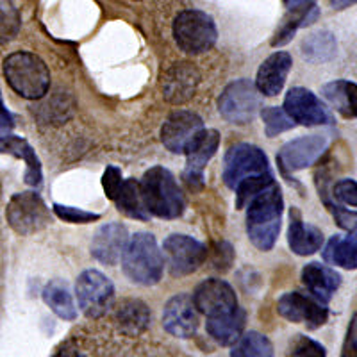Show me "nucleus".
Returning <instances> with one entry per match:
<instances>
[{
    "mask_svg": "<svg viewBox=\"0 0 357 357\" xmlns=\"http://www.w3.org/2000/svg\"><path fill=\"white\" fill-rule=\"evenodd\" d=\"M284 199L279 184L273 181L248 202L247 232L248 240L259 250H272L280 232Z\"/></svg>",
    "mask_w": 357,
    "mask_h": 357,
    "instance_id": "obj_1",
    "label": "nucleus"
},
{
    "mask_svg": "<svg viewBox=\"0 0 357 357\" xmlns=\"http://www.w3.org/2000/svg\"><path fill=\"white\" fill-rule=\"evenodd\" d=\"M139 188L149 215L172 220L178 218L184 213L183 191L167 168L154 167L145 172Z\"/></svg>",
    "mask_w": 357,
    "mask_h": 357,
    "instance_id": "obj_2",
    "label": "nucleus"
},
{
    "mask_svg": "<svg viewBox=\"0 0 357 357\" xmlns=\"http://www.w3.org/2000/svg\"><path fill=\"white\" fill-rule=\"evenodd\" d=\"M123 273L142 286L158 284L162 277V254L151 232H138L127 243L122 256Z\"/></svg>",
    "mask_w": 357,
    "mask_h": 357,
    "instance_id": "obj_3",
    "label": "nucleus"
},
{
    "mask_svg": "<svg viewBox=\"0 0 357 357\" xmlns=\"http://www.w3.org/2000/svg\"><path fill=\"white\" fill-rule=\"evenodd\" d=\"M4 77L20 97L29 100H40L50 88L49 66L31 52H15L6 57Z\"/></svg>",
    "mask_w": 357,
    "mask_h": 357,
    "instance_id": "obj_4",
    "label": "nucleus"
},
{
    "mask_svg": "<svg viewBox=\"0 0 357 357\" xmlns=\"http://www.w3.org/2000/svg\"><path fill=\"white\" fill-rule=\"evenodd\" d=\"M174 36L178 49L186 54H202L216 43L218 31L215 20L207 13L188 9L175 18Z\"/></svg>",
    "mask_w": 357,
    "mask_h": 357,
    "instance_id": "obj_5",
    "label": "nucleus"
},
{
    "mask_svg": "<svg viewBox=\"0 0 357 357\" xmlns=\"http://www.w3.org/2000/svg\"><path fill=\"white\" fill-rule=\"evenodd\" d=\"M6 216L13 231L22 236L34 234L47 227L50 222L49 207L34 191H24L13 197L8 204Z\"/></svg>",
    "mask_w": 357,
    "mask_h": 357,
    "instance_id": "obj_6",
    "label": "nucleus"
},
{
    "mask_svg": "<svg viewBox=\"0 0 357 357\" xmlns=\"http://www.w3.org/2000/svg\"><path fill=\"white\" fill-rule=\"evenodd\" d=\"M261 107L259 89L248 79H240L223 89L218 100V111L227 122L248 123Z\"/></svg>",
    "mask_w": 357,
    "mask_h": 357,
    "instance_id": "obj_7",
    "label": "nucleus"
},
{
    "mask_svg": "<svg viewBox=\"0 0 357 357\" xmlns=\"http://www.w3.org/2000/svg\"><path fill=\"white\" fill-rule=\"evenodd\" d=\"M79 307L88 318L104 317L113 305L114 286L98 270H86L79 275L75 284Z\"/></svg>",
    "mask_w": 357,
    "mask_h": 357,
    "instance_id": "obj_8",
    "label": "nucleus"
},
{
    "mask_svg": "<svg viewBox=\"0 0 357 357\" xmlns=\"http://www.w3.org/2000/svg\"><path fill=\"white\" fill-rule=\"evenodd\" d=\"M270 172L268 158L259 146L250 143H240L231 146L223 161V181L229 188L236 190V186L248 177L261 175Z\"/></svg>",
    "mask_w": 357,
    "mask_h": 357,
    "instance_id": "obj_9",
    "label": "nucleus"
},
{
    "mask_svg": "<svg viewBox=\"0 0 357 357\" xmlns=\"http://www.w3.org/2000/svg\"><path fill=\"white\" fill-rule=\"evenodd\" d=\"M162 250H165L168 270L174 277L197 272L207 257V248L186 234L168 236L162 243Z\"/></svg>",
    "mask_w": 357,
    "mask_h": 357,
    "instance_id": "obj_10",
    "label": "nucleus"
},
{
    "mask_svg": "<svg viewBox=\"0 0 357 357\" xmlns=\"http://www.w3.org/2000/svg\"><path fill=\"white\" fill-rule=\"evenodd\" d=\"M277 311L280 317L293 324H305L307 329H318L327 324L329 318V311L324 302L314 298L311 293L309 295L301 291L284 293L277 302Z\"/></svg>",
    "mask_w": 357,
    "mask_h": 357,
    "instance_id": "obj_11",
    "label": "nucleus"
},
{
    "mask_svg": "<svg viewBox=\"0 0 357 357\" xmlns=\"http://www.w3.org/2000/svg\"><path fill=\"white\" fill-rule=\"evenodd\" d=\"M220 145V134L215 129H202L197 134L193 142L186 149V168H184V183L191 190H202L204 188V170L207 162L211 161L213 155L216 154Z\"/></svg>",
    "mask_w": 357,
    "mask_h": 357,
    "instance_id": "obj_12",
    "label": "nucleus"
},
{
    "mask_svg": "<svg viewBox=\"0 0 357 357\" xmlns=\"http://www.w3.org/2000/svg\"><path fill=\"white\" fill-rule=\"evenodd\" d=\"M284 111L293 118V122L305 127L331 126L334 122L324 102L305 88L289 89L284 98Z\"/></svg>",
    "mask_w": 357,
    "mask_h": 357,
    "instance_id": "obj_13",
    "label": "nucleus"
},
{
    "mask_svg": "<svg viewBox=\"0 0 357 357\" xmlns=\"http://www.w3.org/2000/svg\"><path fill=\"white\" fill-rule=\"evenodd\" d=\"M327 146H329V142L321 134L302 136V138H296L293 142L286 143L280 149L277 159H279L284 170L298 172L307 167H312L325 154Z\"/></svg>",
    "mask_w": 357,
    "mask_h": 357,
    "instance_id": "obj_14",
    "label": "nucleus"
},
{
    "mask_svg": "<svg viewBox=\"0 0 357 357\" xmlns=\"http://www.w3.org/2000/svg\"><path fill=\"white\" fill-rule=\"evenodd\" d=\"M204 129L202 118L193 111H175L161 129V142L174 154H184L193 138Z\"/></svg>",
    "mask_w": 357,
    "mask_h": 357,
    "instance_id": "obj_15",
    "label": "nucleus"
},
{
    "mask_svg": "<svg viewBox=\"0 0 357 357\" xmlns=\"http://www.w3.org/2000/svg\"><path fill=\"white\" fill-rule=\"evenodd\" d=\"M191 298H193L197 311L206 314V317H215V314H222V312L238 307L234 289L222 279L204 280Z\"/></svg>",
    "mask_w": 357,
    "mask_h": 357,
    "instance_id": "obj_16",
    "label": "nucleus"
},
{
    "mask_svg": "<svg viewBox=\"0 0 357 357\" xmlns=\"http://www.w3.org/2000/svg\"><path fill=\"white\" fill-rule=\"evenodd\" d=\"M199 82L200 73L191 63H175L162 75V97L175 106L186 104L195 95Z\"/></svg>",
    "mask_w": 357,
    "mask_h": 357,
    "instance_id": "obj_17",
    "label": "nucleus"
},
{
    "mask_svg": "<svg viewBox=\"0 0 357 357\" xmlns=\"http://www.w3.org/2000/svg\"><path fill=\"white\" fill-rule=\"evenodd\" d=\"M162 327L175 337H191L199 329V311L190 295H177L162 311Z\"/></svg>",
    "mask_w": 357,
    "mask_h": 357,
    "instance_id": "obj_18",
    "label": "nucleus"
},
{
    "mask_svg": "<svg viewBox=\"0 0 357 357\" xmlns=\"http://www.w3.org/2000/svg\"><path fill=\"white\" fill-rule=\"evenodd\" d=\"M127 243L129 234L122 223H107L95 232L91 241V256L102 264L114 266L122 259Z\"/></svg>",
    "mask_w": 357,
    "mask_h": 357,
    "instance_id": "obj_19",
    "label": "nucleus"
},
{
    "mask_svg": "<svg viewBox=\"0 0 357 357\" xmlns=\"http://www.w3.org/2000/svg\"><path fill=\"white\" fill-rule=\"evenodd\" d=\"M293 59L288 52H275L266 57L257 70L256 88L266 97H275L282 91Z\"/></svg>",
    "mask_w": 357,
    "mask_h": 357,
    "instance_id": "obj_20",
    "label": "nucleus"
},
{
    "mask_svg": "<svg viewBox=\"0 0 357 357\" xmlns=\"http://www.w3.org/2000/svg\"><path fill=\"white\" fill-rule=\"evenodd\" d=\"M302 282L314 298L327 304L341 286V275L327 264L312 261L302 270Z\"/></svg>",
    "mask_w": 357,
    "mask_h": 357,
    "instance_id": "obj_21",
    "label": "nucleus"
},
{
    "mask_svg": "<svg viewBox=\"0 0 357 357\" xmlns=\"http://www.w3.org/2000/svg\"><path fill=\"white\" fill-rule=\"evenodd\" d=\"M288 243L296 256H311L324 245V234L320 229L305 223L296 207H291L289 211Z\"/></svg>",
    "mask_w": 357,
    "mask_h": 357,
    "instance_id": "obj_22",
    "label": "nucleus"
},
{
    "mask_svg": "<svg viewBox=\"0 0 357 357\" xmlns=\"http://www.w3.org/2000/svg\"><path fill=\"white\" fill-rule=\"evenodd\" d=\"M245 320H247V314L241 307L215 314V317H207V333L218 345H234L243 334Z\"/></svg>",
    "mask_w": 357,
    "mask_h": 357,
    "instance_id": "obj_23",
    "label": "nucleus"
},
{
    "mask_svg": "<svg viewBox=\"0 0 357 357\" xmlns=\"http://www.w3.org/2000/svg\"><path fill=\"white\" fill-rule=\"evenodd\" d=\"M318 15H320V9L312 4V2L295 6V8L288 9L286 17L282 18V22H280L279 27H277L275 34H273V47H282V45H286L288 41H291V38L295 36L296 31L305 27V25H311L312 22H317Z\"/></svg>",
    "mask_w": 357,
    "mask_h": 357,
    "instance_id": "obj_24",
    "label": "nucleus"
},
{
    "mask_svg": "<svg viewBox=\"0 0 357 357\" xmlns=\"http://www.w3.org/2000/svg\"><path fill=\"white\" fill-rule=\"evenodd\" d=\"M321 95L343 118H357V84L350 81H333L321 88Z\"/></svg>",
    "mask_w": 357,
    "mask_h": 357,
    "instance_id": "obj_25",
    "label": "nucleus"
},
{
    "mask_svg": "<svg viewBox=\"0 0 357 357\" xmlns=\"http://www.w3.org/2000/svg\"><path fill=\"white\" fill-rule=\"evenodd\" d=\"M0 152H8V154L22 158L27 162V172H25V183L31 186H40L41 184V165L38 155L34 154L33 146L29 145L25 139L17 138L13 134L0 136Z\"/></svg>",
    "mask_w": 357,
    "mask_h": 357,
    "instance_id": "obj_26",
    "label": "nucleus"
},
{
    "mask_svg": "<svg viewBox=\"0 0 357 357\" xmlns=\"http://www.w3.org/2000/svg\"><path fill=\"white\" fill-rule=\"evenodd\" d=\"M347 238L333 236L324 250V259L331 264L345 268V270H357V227L349 231Z\"/></svg>",
    "mask_w": 357,
    "mask_h": 357,
    "instance_id": "obj_27",
    "label": "nucleus"
},
{
    "mask_svg": "<svg viewBox=\"0 0 357 357\" xmlns=\"http://www.w3.org/2000/svg\"><path fill=\"white\" fill-rule=\"evenodd\" d=\"M118 327L129 336H138L151 324V311L142 301H126L116 309Z\"/></svg>",
    "mask_w": 357,
    "mask_h": 357,
    "instance_id": "obj_28",
    "label": "nucleus"
},
{
    "mask_svg": "<svg viewBox=\"0 0 357 357\" xmlns=\"http://www.w3.org/2000/svg\"><path fill=\"white\" fill-rule=\"evenodd\" d=\"M113 202L116 204L118 211L123 213L129 218L142 220V222L149 220V211H146L142 197V188H139V183L136 178H126L123 181Z\"/></svg>",
    "mask_w": 357,
    "mask_h": 357,
    "instance_id": "obj_29",
    "label": "nucleus"
},
{
    "mask_svg": "<svg viewBox=\"0 0 357 357\" xmlns=\"http://www.w3.org/2000/svg\"><path fill=\"white\" fill-rule=\"evenodd\" d=\"M43 301L63 320H75L77 318V307H75L73 296L70 293L68 284L63 280H50L49 284L45 286Z\"/></svg>",
    "mask_w": 357,
    "mask_h": 357,
    "instance_id": "obj_30",
    "label": "nucleus"
},
{
    "mask_svg": "<svg viewBox=\"0 0 357 357\" xmlns=\"http://www.w3.org/2000/svg\"><path fill=\"white\" fill-rule=\"evenodd\" d=\"M336 38L329 31H320L312 33L302 41V54L307 61L311 63H325L331 61L336 56Z\"/></svg>",
    "mask_w": 357,
    "mask_h": 357,
    "instance_id": "obj_31",
    "label": "nucleus"
},
{
    "mask_svg": "<svg viewBox=\"0 0 357 357\" xmlns=\"http://www.w3.org/2000/svg\"><path fill=\"white\" fill-rule=\"evenodd\" d=\"M231 357H273V345L266 336L250 331L241 334L231 350Z\"/></svg>",
    "mask_w": 357,
    "mask_h": 357,
    "instance_id": "obj_32",
    "label": "nucleus"
},
{
    "mask_svg": "<svg viewBox=\"0 0 357 357\" xmlns=\"http://www.w3.org/2000/svg\"><path fill=\"white\" fill-rule=\"evenodd\" d=\"M273 183V177L270 172L266 174H261V175H254V177H248L245 181H241L238 186H236V207L238 209H243V207L248 206L254 197L263 191L268 184Z\"/></svg>",
    "mask_w": 357,
    "mask_h": 357,
    "instance_id": "obj_33",
    "label": "nucleus"
},
{
    "mask_svg": "<svg viewBox=\"0 0 357 357\" xmlns=\"http://www.w3.org/2000/svg\"><path fill=\"white\" fill-rule=\"evenodd\" d=\"M261 116H263L264 132H266L268 138H275L277 134L293 129L296 126L293 118L284 111V107H264L261 111Z\"/></svg>",
    "mask_w": 357,
    "mask_h": 357,
    "instance_id": "obj_34",
    "label": "nucleus"
},
{
    "mask_svg": "<svg viewBox=\"0 0 357 357\" xmlns=\"http://www.w3.org/2000/svg\"><path fill=\"white\" fill-rule=\"evenodd\" d=\"M20 13L11 0H0V45L8 43L20 31Z\"/></svg>",
    "mask_w": 357,
    "mask_h": 357,
    "instance_id": "obj_35",
    "label": "nucleus"
},
{
    "mask_svg": "<svg viewBox=\"0 0 357 357\" xmlns=\"http://www.w3.org/2000/svg\"><path fill=\"white\" fill-rule=\"evenodd\" d=\"M288 356L289 357H327V352H325V347L321 345V343H318L317 340L304 336V334H298V336L289 343Z\"/></svg>",
    "mask_w": 357,
    "mask_h": 357,
    "instance_id": "obj_36",
    "label": "nucleus"
},
{
    "mask_svg": "<svg viewBox=\"0 0 357 357\" xmlns=\"http://www.w3.org/2000/svg\"><path fill=\"white\" fill-rule=\"evenodd\" d=\"M54 213L68 223H91L100 218L98 213H89L77 207L61 206V204H54Z\"/></svg>",
    "mask_w": 357,
    "mask_h": 357,
    "instance_id": "obj_37",
    "label": "nucleus"
},
{
    "mask_svg": "<svg viewBox=\"0 0 357 357\" xmlns=\"http://www.w3.org/2000/svg\"><path fill=\"white\" fill-rule=\"evenodd\" d=\"M333 195L347 206L357 207V183L354 178H341L334 184Z\"/></svg>",
    "mask_w": 357,
    "mask_h": 357,
    "instance_id": "obj_38",
    "label": "nucleus"
},
{
    "mask_svg": "<svg viewBox=\"0 0 357 357\" xmlns=\"http://www.w3.org/2000/svg\"><path fill=\"white\" fill-rule=\"evenodd\" d=\"M232 261H234V250H232V247L229 243L222 241V243H218L213 248V266L216 270L225 272V270L231 268Z\"/></svg>",
    "mask_w": 357,
    "mask_h": 357,
    "instance_id": "obj_39",
    "label": "nucleus"
},
{
    "mask_svg": "<svg viewBox=\"0 0 357 357\" xmlns=\"http://www.w3.org/2000/svg\"><path fill=\"white\" fill-rule=\"evenodd\" d=\"M123 183V177H122V172L120 168L116 167H107L106 172H104V177H102V186H104V191H106V197L107 199L114 200L116 197L118 190L122 186Z\"/></svg>",
    "mask_w": 357,
    "mask_h": 357,
    "instance_id": "obj_40",
    "label": "nucleus"
},
{
    "mask_svg": "<svg viewBox=\"0 0 357 357\" xmlns=\"http://www.w3.org/2000/svg\"><path fill=\"white\" fill-rule=\"evenodd\" d=\"M325 204H327V207L331 209L334 220H336V223L340 225L341 229H345V231H352V229L357 227V213L356 211H349V209H345V207L333 204L331 200Z\"/></svg>",
    "mask_w": 357,
    "mask_h": 357,
    "instance_id": "obj_41",
    "label": "nucleus"
},
{
    "mask_svg": "<svg viewBox=\"0 0 357 357\" xmlns=\"http://www.w3.org/2000/svg\"><path fill=\"white\" fill-rule=\"evenodd\" d=\"M341 357H357V314H354L349 324L345 343L341 349Z\"/></svg>",
    "mask_w": 357,
    "mask_h": 357,
    "instance_id": "obj_42",
    "label": "nucleus"
},
{
    "mask_svg": "<svg viewBox=\"0 0 357 357\" xmlns=\"http://www.w3.org/2000/svg\"><path fill=\"white\" fill-rule=\"evenodd\" d=\"M13 127H15V120H13L11 113L8 111V107L4 106V102H2V95H0V136L11 134Z\"/></svg>",
    "mask_w": 357,
    "mask_h": 357,
    "instance_id": "obj_43",
    "label": "nucleus"
},
{
    "mask_svg": "<svg viewBox=\"0 0 357 357\" xmlns=\"http://www.w3.org/2000/svg\"><path fill=\"white\" fill-rule=\"evenodd\" d=\"M329 2L334 9H345L350 8L352 4H356L357 0H329Z\"/></svg>",
    "mask_w": 357,
    "mask_h": 357,
    "instance_id": "obj_44",
    "label": "nucleus"
},
{
    "mask_svg": "<svg viewBox=\"0 0 357 357\" xmlns=\"http://www.w3.org/2000/svg\"><path fill=\"white\" fill-rule=\"evenodd\" d=\"M286 4V8L291 9L295 8V6H301V4H307V2H312V0H282Z\"/></svg>",
    "mask_w": 357,
    "mask_h": 357,
    "instance_id": "obj_45",
    "label": "nucleus"
}]
</instances>
